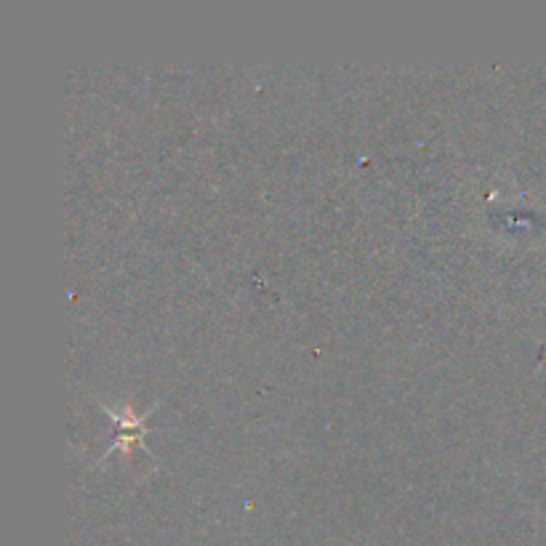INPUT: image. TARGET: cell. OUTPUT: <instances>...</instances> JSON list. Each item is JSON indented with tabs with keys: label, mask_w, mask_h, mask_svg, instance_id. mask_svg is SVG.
I'll return each instance as SVG.
<instances>
[{
	"label": "cell",
	"mask_w": 546,
	"mask_h": 546,
	"mask_svg": "<svg viewBox=\"0 0 546 546\" xmlns=\"http://www.w3.org/2000/svg\"><path fill=\"white\" fill-rule=\"evenodd\" d=\"M104 411L110 413L112 419L118 421V427H120V437L115 440V448H123V445L136 443V440L144 435V429H147V427H144V419H147V413H144V416H136V413L131 411L128 405H126V411H123V413L112 411V408H107V405H104Z\"/></svg>",
	"instance_id": "6da1fadb"
}]
</instances>
